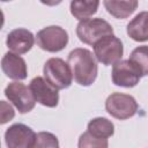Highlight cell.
<instances>
[{"label": "cell", "instance_id": "cell-1", "mask_svg": "<svg viewBox=\"0 0 148 148\" xmlns=\"http://www.w3.org/2000/svg\"><path fill=\"white\" fill-rule=\"evenodd\" d=\"M67 62L72 69L73 77L76 83L83 87L91 86L98 73L95 56L87 49L76 47L68 54Z\"/></svg>", "mask_w": 148, "mask_h": 148}, {"label": "cell", "instance_id": "cell-2", "mask_svg": "<svg viewBox=\"0 0 148 148\" xmlns=\"http://www.w3.org/2000/svg\"><path fill=\"white\" fill-rule=\"evenodd\" d=\"M44 79L57 90L66 89L72 84L73 73L65 60L61 58H50L44 64Z\"/></svg>", "mask_w": 148, "mask_h": 148}, {"label": "cell", "instance_id": "cell-3", "mask_svg": "<svg viewBox=\"0 0 148 148\" xmlns=\"http://www.w3.org/2000/svg\"><path fill=\"white\" fill-rule=\"evenodd\" d=\"M76 35L82 43L94 46V44L103 37L113 35V28L108 21L101 17L87 18L77 23Z\"/></svg>", "mask_w": 148, "mask_h": 148}, {"label": "cell", "instance_id": "cell-4", "mask_svg": "<svg viewBox=\"0 0 148 148\" xmlns=\"http://www.w3.org/2000/svg\"><path fill=\"white\" fill-rule=\"evenodd\" d=\"M124 46L121 40L114 35H109L94 44V56L102 65L110 66L121 60Z\"/></svg>", "mask_w": 148, "mask_h": 148}, {"label": "cell", "instance_id": "cell-5", "mask_svg": "<svg viewBox=\"0 0 148 148\" xmlns=\"http://www.w3.org/2000/svg\"><path fill=\"white\" fill-rule=\"evenodd\" d=\"M105 110L116 119L125 120L133 117L138 111V103L131 95L113 92L105 101Z\"/></svg>", "mask_w": 148, "mask_h": 148}, {"label": "cell", "instance_id": "cell-6", "mask_svg": "<svg viewBox=\"0 0 148 148\" xmlns=\"http://www.w3.org/2000/svg\"><path fill=\"white\" fill-rule=\"evenodd\" d=\"M37 45L46 52H59L68 44L67 31L59 25H50L39 30L36 35Z\"/></svg>", "mask_w": 148, "mask_h": 148}, {"label": "cell", "instance_id": "cell-7", "mask_svg": "<svg viewBox=\"0 0 148 148\" xmlns=\"http://www.w3.org/2000/svg\"><path fill=\"white\" fill-rule=\"evenodd\" d=\"M5 95L9 99V102L14 104L20 113L30 112L35 108L36 99L30 88L24 83H21L18 81L10 82L5 89Z\"/></svg>", "mask_w": 148, "mask_h": 148}, {"label": "cell", "instance_id": "cell-8", "mask_svg": "<svg viewBox=\"0 0 148 148\" xmlns=\"http://www.w3.org/2000/svg\"><path fill=\"white\" fill-rule=\"evenodd\" d=\"M36 133L24 124H13L5 132V141L8 148H32Z\"/></svg>", "mask_w": 148, "mask_h": 148}, {"label": "cell", "instance_id": "cell-9", "mask_svg": "<svg viewBox=\"0 0 148 148\" xmlns=\"http://www.w3.org/2000/svg\"><path fill=\"white\" fill-rule=\"evenodd\" d=\"M29 88L37 103L47 108H56L58 105L59 92L44 77L42 76L34 77L30 81Z\"/></svg>", "mask_w": 148, "mask_h": 148}, {"label": "cell", "instance_id": "cell-10", "mask_svg": "<svg viewBox=\"0 0 148 148\" xmlns=\"http://www.w3.org/2000/svg\"><path fill=\"white\" fill-rule=\"evenodd\" d=\"M112 82L116 86L125 87V88H132L135 87L141 75L136 67L127 59V60H120L112 67Z\"/></svg>", "mask_w": 148, "mask_h": 148}, {"label": "cell", "instance_id": "cell-11", "mask_svg": "<svg viewBox=\"0 0 148 148\" xmlns=\"http://www.w3.org/2000/svg\"><path fill=\"white\" fill-rule=\"evenodd\" d=\"M35 43V37L31 31L24 28H17L12 30L7 35V47L15 54H24L31 50Z\"/></svg>", "mask_w": 148, "mask_h": 148}, {"label": "cell", "instance_id": "cell-12", "mask_svg": "<svg viewBox=\"0 0 148 148\" xmlns=\"http://www.w3.org/2000/svg\"><path fill=\"white\" fill-rule=\"evenodd\" d=\"M1 69L5 75L12 80L21 81L28 76V68L24 59L13 52L5 53L1 59Z\"/></svg>", "mask_w": 148, "mask_h": 148}, {"label": "cell", "instance_id": "cell-13", "mask_svg": "<svg viewBox=\"0 0 148 148\" xmlns=\"http://www.w3.org/2000/svg\"><path fill=\"white\" fill-rule=\"evenodd\" d=\"M126 32L135 42L148 40V12H141L135 15L128 22Z\"/></svg>", "mask_w": 148, "mask_h": 148}, {"label": "cell", "instance_id": "cell-14", "mask_svg": "<svg viewBox=\"0 0 148 148\" xmlns=\"http://www.w3.org/2000/svg\"><path fill=\"white\" fill-rule=\"evenodd\" d=\"M103 5L109 14H111L116 18H126L134 13L139 2L138 1H114V0H105Z\"/></svg>", "mask_w": 148, "mask_h": 148}, {"label": "cell", "instance_id": "cell-15", "mask_svg": "<svg viewBox=\"0 0 148 148\" xmlns=\"http://www.w3.org/2000/svg\"><path fill=\"white\" fill-rule=\"evenodd\" d=\"M87 131L91 133L92 135L102 139H108L113 135L114 133V125L111 120L103 118V117H97L94 118L89 121Z\"/></svg>", "mask_w": 148, "mask_h": 148}, {"label": "cell", "instance_id": "cell-16", "mask_svg": "<svg viewBox=\"0 0 148 148\" xmlns=\"http://www.w3.org/2000/svg\"><path fill=\"white\" fill-rule=\"evenodd\" d=\"M99 6V1H72L69 5L71 8V14L82 21L87 20L90 16H92Z\"/></svg>", "mask_w": 148, "mask_h": 148}, {"label": "cell", "instance_id": "cell-17", "mask_svg": "<svg viewBox=\"0 0 148 148\" xmlns=\"http://www.w3.org/2000/svg\"><path fill=\"white\" fill-rule=\"evenodd\" d=\"M139 71L141 77L148 75V45H141L135 47L128 59Z\"/></svg>", "mask_w": 148, "mask_h": 148}, {"label": "cell", "instance_id": "cell-18", "mask_svg": "<svg viewBox=\"0 0 148 148\" xmlns=\"http://www.w3.org/2000/svg\"><path fill=\"white\" fill-rule=\"evenodd\" d=\"M79 148H108V139H102L92 135L88 131L82 133L79 138Z\"/></svg>", "mask_w": 148, "mask_h": 148}, {"label": "cell", "instance_id": "cell-19", "mask_svg": "<svg viewBox=\"0 0 148 148\" xmlns=\"http://www.w3.org/2000/svg\"><path fill=\"white\" fill-rule=\"evenodd\" d=\"M32 148H59L58 138L50 132H39L36 135Z\"/></svg>", "mask_w": 148, "mask_h": 148}, {"label": "cell", "instance_id": "cell-20", "mask_svg": "<svg viewBox=\"0 0 148 148\" xmlns=\"http://www.w3.org/2000/svg\"><path fill=\"white\" fill-rule=\"evenodd\" d=\"M1 124H6L8 120H12L15 116L14 109L7 104L5 101H1Z\"/></svg>", "mask_w": 148, "mask_h": 148}]
</instances>
